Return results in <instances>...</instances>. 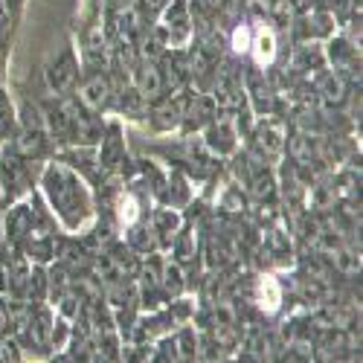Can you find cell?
Instances as JSON below:
<instances>
[{"mask_svg": "<svg viewBox=\"0 0 363 363\" xmlns=\"http://www.w3.org/2000/svg\"><path fill=\"white\" fill-rule=\"evenodd\" d=\"M253 47H256L259 62H270V58L277 55V38H274V33H270V29H262V33L256 35V41H253Z\"/></svg>", "mask_w": 363, "mask_h": 363, "instance_id": "obj_19", "label": "cell"}, {"mask_svg": "<svg viewBox=\"0 0 363 363\" xmlns=\"http://www.w3.org/2000/svg\"><path fill=\"white\" fill-rule=\"evenodd\" d=\"M12 18H9V12H6V6L0 4V62L6 58V47H9V33H12Z\"/></svg>", "mask_w": 363, "mask_h": 363, "instance_id": "obj_21", "label": "cell"}, {"mask_svg": "<svg viewBox=\"0 0 363 363\" xmlns=\"http://www.w3.org/2000/svg\"><path fill=\"white\" fill-rule=\"evenodd\" d=\"M29 186V160L18 155L15 145H6L0 155V189L9 201H18Z\"/></svg>", "mask_w": 363, "mask_h": 363, "instance_id": "obj_4", "label": "cell"}, {"mask_svg": "<svg viewBox=\"0 0 363 363\" xmlns=\"http://www.w3.org/2000/svg\"><path fill=\"white\" fill-rule=\"evenodd\" d=\"M317 94H320V99H323L325 105H340V102L346 99V94H349L346 82H343V73H328V76H323Z\"/></svg>", "mask_w": 363, "mask_h": 363, "instance_id": "obj_14", "label": "cell"}, {"mask_svg": "<svg viewBox=\"0 0 363 363\" xmlns=\"http://www.w3.org/2000/svg\"><path fill=\"white\" fill-rule=\"evenodd\" d=\"M125 157V140H123V128H119L116 123L102 128V140H99V157L96 163L102 166V172H111L116 169L119 163H123Z\"/></svg>", "mask_w": 363, "mask_h": 363, "instance_id": "obj_7", "label": "cell"}, {"mask_svg": "<svg viewBox=\"0 0 363 363\" xmlns=\"http://www.w3.org/2000/svg\"><path fill=\"white\" fill-rule=\"evenodd\" d=\"M4 233L9 241L21 245L29 235H35V209L29 206V201H18L9 213H6V221H4Z\"/></svg>", "mask_w": 363, "mask_h": 363, "instance_id": "obj_6", "label": "cell"}, {"mask_svg": "<svg viewBox=\"0 0 363 363\" xmlns=\"http://www.w3.org/2000/svg\"><path fill=\"white\" fill-rule=\"evenodd\" d=\"M256 145L264 155H279V151L285 148V131L279 123H264L259 131H256Z\"/></svg>", "mask_w": 363, "mask_h": 363, "instance_id": "obj_13", "label": "cell"}, {"mask_svg": "<svg viewBox=\"0 0 363 363\" xmlns=\"http://www.w3.org/2000/svg\"><path fill=\"white\" fill-rule=\"evenodd\" d=\"M335 262H337V267L343 270V274H357V270H360V256H354L349 250H337Z\"/></svg>", "mask_w": 363, "mask_h": 363, "instance_id": "obj_22", "label": "cell"}, {"mask_svg": "<svg viewBox=\"0 0 363 363\" xmlns=\"http://www.w3.org/2000/svg\"><path fill=\"white\" fill-rule=\"evenodd\" d=\"M82 76V62L73 47H65L52 62L47 65V84L55 96H70Z\"/></svg>", "mask_w": 363, "mask_h": 363, "instance_id": "obj_3", "label": "cell"}, {"mask_svg": "<svg viewBox=\"0 0 363 363\" xmlns=\"http://www.w3.org/2000/svg\"><path fill=\"white\" fill-rule=\"evenodd\" d=\"M52 363H70V360H67V357H55Z\"/></svg>", "mask_w": 363, "mask_h": 363, "instance_id": "obj_27", "label": "cell"}, {"mask_svg": "<svg viewBox=\"0 0 363 363\" xmlns=\"http://www.w3.org/2000/svg\"><path fill=\"white\" fill-rule=\"evenodd\" d=\"M128 241H131V250L134 253H151L155 250L160 241H157V235H155V230L151 227H131V233H128Z\"/></svg>", "mask_w": 363, "mask_h": 363, "instance_id": "obj_16", "label": "cell"}, {"mask_svg": "<svg viewBox=\"0 0 363 363\" xmlns=\"http://www.w3.org/2000/svg\"><path fill=\"white\" fill-rule=\"evenodd\" d=\"M325 65V52H323V47H317V44H306V47H299V52H296V67L299 70H320Z\"/></svg>", "mask_w": 363, "mask_h": 363, "instance_id": "obj_17", "label": "cell"}, {"mask_svg": "<svg viewBox=\"0 0 363 363\" xmlns=\"http://www.w3.org/2000/svg\"><path fill=\"white\" fill-rule=\"evenodd\" d=\"M113 105H116L119 113H143L148 102H145V96L140 94V90L128 82V84L113 87Z\"/></svg>", "mask_w": 363, "mask_h": 363, "instance_id": "obj_12", "label": "cell"}, {"mask_svg": "<svg viewBox=\"0 0 363 363\" xmlns=\"http://www.w3.org/2000/svg\"><path fill=\"white\" fill-rule=\"evenodd\" d=\"M160 23L155 26L157 35L163 38L166 50H174V47H186L189 38H192V6L189 0H169L160 12Z\"/></svg>", "mask_w": 363, "mask_h": 363, "instance_id": "obj_2", "label": "cell"}, {"mask_svg": "<svg viewBox=\"0 0 363 363\" xmlns=\"http://www.w3.org/2000/svg\"><path fill=\"white\" fill-rule=\"evenodd\" d=\"M9 325H12V323H9V306H6V302H0V337L6 335Z\"/></svg>", "mask_w": 363, "mask_h": 363, "instance_id": "obj_26", "label": "cell"}, {"mask_svg": "<svg viewBox=\"0 0 363 363\" xmlns=\"http://www.w3.org/2000/svg\"><path fill=\"white\" fill-rule=\"evenodd\" d=\"M18 131V111L9 96V90L0 87V140H9Z\"/></svg>", "mask_w": 363, "mask_h": 363, "instance_id": "obj_15", "label": "cell"}, {"mask_svg": "<svg viewBox=\"0 0 363 363\" xmlns=\"http://www.w3.org/2000/svg\"><path fill=\"white\" fill-rule=\"evenodd\" d=\"M131 84L145 96V102H157L166 90H163V76H160V67L157 62H143L134 67V76H131Z\"/></svg>", "mask_w": 363, "mask_h": 363, "instance_id": "obj_8", "label": "cell"}, {"mask_svg": "<svg viewBox=\"0 0 363 363\" xmlns=\"http://www.w3.org/2000/svg\"><path fill=\"white\" fill-rule=\"evenodd\" d=\"M238 145V137H235V128L230 119H213L206 125V148H213L216 155H233Z\"/></svg>", "mask_w": 363, "mask_h": 363, "instance_id": "obj_9", "label": "cell"}, {"mask_svg": "<svg viewBox=\"0 0 363 363\" xmlns=\"http://www.w3.org/2000/svg\"><path fill=\"white\" fill-rule=\"evenodd\" d=\"M151 230H155L157 241L160 245H172V238L180 233V216L174 213V209H157L155 216H151Z\"/></svg>", "mask_w": 363, "mask_h": 363, "instance_id": "obj_11", "label": "cell"}, {"mask_svg": "<svg viewBox=\"0 0 363 363\" xmlns=\"http://www.w3.org/2000/svg\"><path fill=\"white\" fill-rule=\"evenodd\" d=\"M0 4L6 6V12H9L12 23H18V21H21V15H23V6H26V0H0Z\"/></svg>", "mask_w": 363, "mask_h": 363, "instance_id": "obj_24", "label": "cell"}, {"mask_svg": "<svg viewBox=\"0 0 363 363\" xmlns=\"http://www.w3.org/2000/svg\"><path fill=\"white\" fill-rule=\"evenodd\" d=\"M325 52V62L335 67L337 73H346V70H352L354 67V62H357V50L346 41V38H331L328 41V47L323 50Z\"/></svg>", "mask_w": 363, "mask_h": 363, "instance_id": "obj_10", "label": "cell"}, {"mask_svg": "<svg viewBox=\"0 0 363 363\" xmlns=\"http://www.w3.org/2000/svg\"><path fill=\"white\" fill-rule=\"evenodd\" d=\"M160 285H163L166 294H180V291H184V277H180V267L177 264H163Z\"/></svg>", "mask_w": 363, "mask_h": 363, "instance_id": "obj_20", "label": "cell"}, {"mask_svg": "<svg viewBox=\"0 0 363 363\" xmlns=\"http://www.w3.org/2000/svg\"><path fill=\"white\" fill-rule=\"evenodd\" d=\"M0 363H21L18 346L12 340H4V337H0Z\"/></svg>", "mask_w": 363, "mask_h": 363, "instance_id": "obj_23", "label": "cell"}, {"mask_svg": "<svg viewBox=\"0 0 363 363\" xmlns=\"http://www.w3.org/2000/svg\"><path fill=\"white\" fill-rule=\"evenodd\" d=\"M113 87L116 84L111 82V76L105 70H99V73L84 76L82 84H76L73 94H76V102L82 108H87L90 113H102L113 99Z\"/></svg>", "mask_w": 363, "mask_h": 363, "instance_id": "obj_5", "label": "cell"}, {"mask_svg": "<svg viewBox=\"0 0 363 363\" xmlns=\"http://www.w3.org/2000/svg\"><path fill=\"white\" fill-rule=\"evenodd\" d=\"M169 4V0H140V6L148 12V15H157V12H163V6Z\"/></svg>", "mask_w": 363, "mask_h": 363, "instance_id": "obj_25", "label": "cell"}, {"mask_svg": "<svg viewBox=\"0 0 363 363\" xmlns=\"http://www.w3.org/2000/svg\"><path fill=\"white\" fill-rule=\"evenodd\" d=\"M172 253L177 262H189L195 256V235L186 230V233H177L172 238Z\"/></svg>", "mask_w": 363, "mask_h": 363, "instance_id": "obj_18", "label": "cell"}, {"mask_svg": "<svg viewBox=\"0 0 363 363\" xmlns=\"http://www.w3.org/2000/svg\"><path fill=\"white\" fill-rule=\"evenodd\" d=\"M44 192L52 213L62 218L67 230H79L94 216V198H90L87 184L65 163H50L44 169Z\"/></svg>", "mask_w": 363, "mask_h": 363, "instance_id": "obj_1", "label": "cell"}]
</instances>
